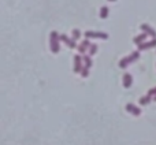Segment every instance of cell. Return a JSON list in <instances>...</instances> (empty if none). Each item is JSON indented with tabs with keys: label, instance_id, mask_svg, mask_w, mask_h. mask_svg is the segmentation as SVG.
I'll list each match as a JSON object with an SVG mask.
<instances>
[{
	"label": "cell",
	"instance_id": "1",
	"mask_svg": "<svg viewBox=\"0 0 156 145\" xmlns=\"http://www.w3.org/2000/svg\"><path fill=\"white\" fill-rule=\"evenodd\" d=\"M59 41H60V36L56 33V31H52L51 33V39H49V44H51V51L58 54L60 51V45H59Z\"/></svg>",
	"mask_w": 156,
	"mask_h": 145
},
{
	"label": "cell",
	"instance_id": "2",
	"mask_svg": "<svg viewBox=\"0 0 156 145\" xmlns=\"http://www.w3.org/2000/svg\"><path fill=\"white\" fill-rule=\"evenodd\" d=\"M85 37L86 39H101V40H107L108 34L107 33H103V31H85Z\"/></svg>",
	"mask_w": 156,
	"mask_h": 145
},
{
	"label": "cell",
	"instance_id": "3",
	"mask_svg": "<svg viewBox=\"0 0 156 145\" xmlns=\"http://www.w3.org/2000/svg\"><path fill=\"white\" fill-rule=\"evenodd\" d=\"M156 47V39H152L151 41H147V43H141L138 44V51H145V49H151V48Z\"/></svg>",
	"mask_w": 156,
	"mask_h": 145
},
{
	"label": "cell",
	"instance_id": "4",
	"mask_svg": "<svg viewBox=\"0 0 156 145\" xmlns=\"http://www.w3.org/2000/svg\"><path fill=\"white\" fill-rule=\"evenodd\" d=\"M82 58L80 55H76L74 56V73H81L82 70Z\"/></svg>",
	"mask_w": 156,
	"mask_h": 145
},
{
	"label": "cell",
	"instance_id": "5",
	"mask_svg": "<svg viewBox=\"0 0 156 145\" xmlns=\"http://www.w3.org/2000/svg\"><path fill=\"white\" fill-rule=\"evenodd\" d=\"M141 30L144 31V33H147L148 36H151L152 39H156V31H155V29H152L149 25H147V24H142L141 25Z\"/></svg>",
	"mask_w": 156,
	"mask_h": 145
},
{
	"label": "cell",
	"instance_id": "6",
	"mask_svg": "<svg viewBox=\"0 0 156 145\" xmlns=\"http://www.w3.org/2000/svg\"><path fill=\"white\" fill-rule=\"evenodd\" d=\"M126 111H128V112H130V114H133V115H136V116L141 115V110L138 108V107L134 106V104H132V103L126 104Z\"/></svg>",
	"mask_w": 156,
	"mask_h": 145
},
{
	"label": "cell",
	"instance_id": "7",
	"mask_svg": "<svg viewBox=\"0 0 156 145\" xmlns=\"http://www.w3.org/2000/svg\"><path fill=\"white\" fill-rule=\"evenodd\" d=\"M89 47H90V41H89V39H86L81 43V45H78V51H80V54H85Z\"/></svg>",
	"mask_w": 156,
	"mask_h": 145
},
{
	"label": "cell",
	"instance_id": "8",
	"mask_svg": "<svg viewBox=\"0 0 156 145\" xmlns=\"http://www.w3.org/2000/svg\"><path fill=\"white\" fill-rule=\"evenodd\" d=\"M122 82H123V86L128 89V88L132 86V84H133V77H132L130 74H128V73H126V74L123 75V79H122Z\"/></svg>",
	"mask_w": 156,
	"mask_h": 145
},
{
	"label": "cell",
	"instance_id": "9",
	"mask_svg": "<svg viewBox=\"0 0 156 145\" xmlns=\"http://www.w3.org/2000/svg\"><path fill=\"white\" fill-rule=\"evenodd\" d=\"M147 36H148L147 33H141V34L136 36V37L133 39V43L137 44V45H138V44H141V43H144L145 40H147Z\"/></svg>",
	"mask_w": 156,
	"mask_h": 145
},
{
	"label": "cell",
	"instance_id": "10",
	"mask_svg": "<svg viewBox=\"0 0 156 145\" xmlns=\"http://www.w3.org/2000/svg\"><path fill=\"white\" fill-rule=\"evenodd\" d=\"M132 63V60H130V58L129 56H126V58H123V59H120V62H119V67L120 69H126V67L129 66Z\"/></svg>",
	"mask_w": 156,
	"mask_h": 145
},
{
	"label": "cell",
	"instance_id": "11",
	"mask_svg": "<svg viewBox=\"0 0 156 145\" xmlns=\"http://www.w3.org/2000/svg\"><path fill=\"white\" fill-rule=\"evenodd\" d=\"M151 100H152V96H149V94L142 96V97L140 99V104L141 106H148L149 103H151Z\"/></svg>",
	"mask_w": 156,
	"mask_h": 145
},
{
	"label": "cell",
	"instance_id": "12",
	"mask_svg": "<svg viewBox=\"0 0 156 145\" xmlns=\"http://www.w3.org/2000/svg\"><path fill=\"white\" fill-rule=\"evenodd\" d=\"M82 62H84L85 67H88V69H90V67H92V59H90V56L85 55L84 58H82Z\"/></svg>",
	"mask_w": 156,
	"mask_h": 145
},
{
	"label": "cell",
	"instance_id": "13",
	"mask_svg": "<svg viewBox=\"0 0 156 145\" xmlns=\"http://www.w3.org/2000/svg\"><path fill=\"white\" fill-rule=\"evenodd\" d=\"M107 16H108V7H105V6H104V7L100 8V18L105 19Z\"/></svg>",
	"mask_w": 156,
	"mask_h": 145
},
{
	"label": "cell",
	"instance_id": "14",
	"mask_svg": "<svg viewBox=\"0 0 156 145\" xmlns=\"http://www.w3.org/2000/svg\"><path fill=\"white\" fill-rule=\"evenodd\" d=\"M88 51H89V55L92 56V55H95L97 52V45L96 44H90V47L88 48Z\"/></svg>",
	"mask_w": 156,
	"mask_h": 145
},
{
	"label": "cell",
	"instance_id": "15",
	"mask_svg": "<svg viewBox=\"0 0 156 145\" xmlns=\"http://www.w3.org/2000/svg\"><path fill=\"white\" fill-rule=\"evenodd\" d=\"M71 34H73V39H74V40H78L81 37V31L78 30V29H74Z\"/></svg>",
	"mask_w": 156,
	"mask_h": 145
},
{
	"label": "cell",
	"instance_id": "16",
	"mask_svg": "<svg viewBox=\"0 0 156 145\" xmlns=\"http://www.w3.org/2000/svg\"><path fill=\"white\" fill-rule=\"evenodd\" d=\"M81 75H82V77H88L89 75V69L88 67H82V70H81Z\"/></svg>",
	"mask_w": 156,
	"mask_h": 145
},
{
	"label": "cell",
	"instance_id": "17",
	"mask_svg": "<svg viewBox=\"0 0 156 145\" xmlns=\"http://www.w3.org/2000/svg\"><path fill=\"white\" fill-rule=\"evenodd\" d=\"M148 94H149V96H155V94H156V88H152V89H149Z\"/></svg>",
	"mask_w": 156,
	"mask_h": 145
},
{
	"label": "cell",
	"instance_id": "18",
	"mask_svg": "<svg viewBox=\"0 0 156 145\" xmlns=\"http://www.w3.org/2000/svg\"><path fill=\"white\" fill-rule=\"evenodd\" d=\"M152 99H153V100H155V101H156V94H155V96H152Z\"/></svg>",
	"mask_w": 156,
	"mask_h": 145
},
{
	"label": "cell",
	"instance_id": "19",
	"mask_svg": "<svg viewBox=\"0 0 156 145\" xmlns=\"http://www.w3.org/2000/svg\"><path fill=\"white\" fill-rule=\"evenodd\" d=\"M108 1H116V0H108Z\"/></svg>",
	"mask_w": 156,
	"mask_h": 145
}]
</instances>
